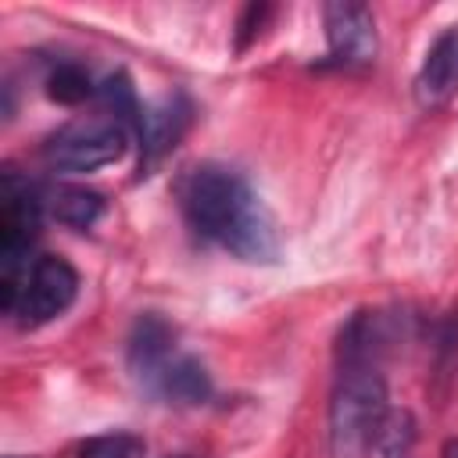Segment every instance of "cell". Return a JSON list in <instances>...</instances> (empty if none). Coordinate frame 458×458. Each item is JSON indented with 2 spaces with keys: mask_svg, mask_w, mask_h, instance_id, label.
<instances>
[{
  "mask_svg": "<svg viewBox=\"0 0 458 458\" xmlns=\"http://www.w3.org/2000/svg\"><path fill=\"white\" fill-rule=\"evenodd\" d=\"M0 290H4V311L21 329H36L54 322L75 304L79 272L57 254H39L14 283H4Z\"/></svg>",
  "mask_w": 458,
  "mask_h": 458,
  "instance_id": "cell-3",
  "label": "cell"
},
{
  "mask_svg": "<svg viewBox=\"0 0 458 458\" xmlns=\"http://www.w3.org/2000/svg\"><path fill=\"white\" fill-rule=\"evenodd\" d=\"M129 147V129L111 114L75 118L43 140V161L54 172H97L118 161Z\"/></svg>",
  "mask_w": 458,
  "mask_h": 458,
  "instance_id": "cell-4",
  "label": "cell"
},
{
  "mask_svg": "<svg viewBox=\"0 0 458 458\" xmlns=\"http://www.w3.org/2000/svg\"><path fill=\"white\" fill-rule=\"evenodd\" d=\"M190 100L182 93H172V97H161L157 104L143 107L140 111V122H136V140H140V175H150V168L157 161H165L179 140L186 136L190 129Z\"/></svg>",
  "mask_w": 458,
  "mask_h": 458,
  "instance_id": "cell-7",
  "label": "cell"
},
{
  "mask_svg": "<svg viewBox=\"0 0 458 458\" xmlns=\"http://www.w3.org/2000/svg\"><path fill=\"white\" fill-rule=\"evenodd\" d=\"M322 25H326V43L329 57L336 64H369L379 54V36L372 11L358 0H333L322 7Z\"/></svg>",
  "mask_w": 458,
  "mask_h": 458,
  "instance_id": "cell-6",
  "label": "cell"
},
{
  "mask_svg": "<svg viewBox=\"0 0 458 458\" xmlns=\"http://www.w3.org/2000/svg\"><path fill=\"white\" fill-rule=\"evenodd\" d=\"M97 93V86H93V79H89V72L82 68V64H75V61H61L50 75H47V97L50 100H57V104H82V100H89Z\"/></svg>",
  "mask_w": 458,
  "mask_h": 458,
  "instance_id": "cell-13",
  "label": "cell"
},
{
  "mask_svg": "<svg viewBox=\"0 0 458 458\" xmlns=\"http://www.w3.org/2000/svg\"><path fill=\"white\" fill-rule=\"evenodd\" d=\"M415 437H419V429H415L411 411L408 408H386L372 447H376L379 458H408L411 447H415Z\"/></svg>",
  "mask_w": 458,
  "mask_h": 458,
  "instance_id": "cell-12",
  "label": "cell"
},
{
  "mask_svg": "<svg viewBox=\"0 0 458 458\" xmlns=\"http://www.w3.org/2000/svg\"><path fill=\"white\" fill-rule=\"evenodd\" d=\"M47 208H50L54 222H61L68 229H89L100 222L107 200H104V193H97L89 186H57V190H50Z\"/></svg>",
  "mask_w": 458,
  "mask_h": 458,
  "instance_id": "cell-11",
  "label": "cell"
},
{
  "mask_svg": "<svg viewBox=\"0 0 458 458\" xmlns=\"http://www.w3.org/2000/svg\"><path fill=\"white\" fill-rule=\"evenodd\" d=\"M179 208L200 240H211L233 258L250 265L279 261V225L243 172L218 161L193 165L179 179Z\"/></svg>",
  "mask_w": 458,
  "mask_h": 458,
  "instance_id": "cell-1",
  "label": "cell"
},
{
  "mask_svg": "<svg viewBox=\"0 0 458 458\" xmlns=\"http://www.w3.org/2000/svg\"><path fill=\"white\" fill-rule=\"evenodd\" d=\"M97 93H100V100L107 104V111H111V118H118L122 125L125 122H140V104H136V93H132V86H129V79L118 72V75H107L100 86H97Z\"/></svg>",
  "mask_w": 458,
  "mask_h": 458,
  "instance_id": "cell-15",
  "label": "cell"
},
{
  "mask_svg": "<svg viewBox=\"0 0 458 458\" xmlns=\"http://www.w3.org/2000/svg\"><path fill=\"white\" fill-rule=\"evenodd\" d=\"M268 14H272L268 4H250V7H243L240 21H236V50H247V43L258 36V29H261V21H265Z\"/></svg>",
  "mask_w": 458,
  "mask_h": 458,
  "instance_id": "cell-16",
  "label": "cell"
},
{
  "mask_svg": "<svg viewBox=\"0 0 458 458\" xmlns=\"http://www.w3.org/2000/svg\"><path fill=\"white\" fill-rule=\"evenodd\" d=\"M150 394L154 397H165L168 404H179V408H197V404H208L215 386H211V376L204 369L200 358L193 354H175L161 372L157 379L150 383Z\"/></svg>",
  "mask_w": 458,
  "mask_h": 458,
  "instance_id": "cell-10",
  "label": "cell"
},
{
  "mask_svg": "<svg viewBox=\"0 0 458 458\" xmlns=\"http://www.w3.org/2000/svg\"><path fill=\"white\" fill-rule=\"evenodd\" d=\"M75 454L79 458H143L147 444H143V437H136L129 429H111V433L86 437Z\"/></svg>",
  "mask_w": 458,
  "mask_h": 458,
  "instance_id": "cell-14",
  "label": "cell"
},
{
  "mask_svg": "<svg viewBox=\"0 0 458 458\" xmlns=\"http://www.w3.org/2000/svg\"><path fill=\"white\" fill-rule=\"evenodd\" d=\"M386 415V383L376 365H340L329 397V451L333 458H365Z\"/></svg>",
  "mask_w": 458,
  "mask_h": 458,
  "instance_id": "cell-2",
  "label": "cell"
},
{
  "mask_svg": "<svg viewBox=\"0 0 458 458\" xmlns=\"http://www.w3.org/2000/svg\"><path fill=\"white\" fill-rule=\"evenodd\" d=\"M440 458H458V440H447V444L440 447Z\"/></svg>",
  "mask_w": 458,
  "mask_h": 458,
  "instance_id": "cell-17",
  "label": "cell"
},
{
  "mask_svg": "<svg viewBox=\"0 0 458 458\" xmlns=\"http://www.w3.org/2000/svg\"><path fill=\"white\" fill-rule=\"evenodd\" d=\"M39 215L43 204L36 190L18 179L14 172L4 175V204H0V286L14 283L29 268V250L39 236Z\"/></svg>",
  "mask_w": 458,
  "mask_h": 458,
  "instance_id": "cell-5",
  "label": "cell"
},
{
  "mask_svg": "<svg viewBox=\"0 0 458 458\" xmlns=\"http://www.w3.org/2000/svg\"><path fill=\"white\" fill-rule=\"evenodd\" d=\"M175 358V326L154 311L140 315L129 329V344H125V361L132 369V376L150 390V383L157 379V372Z\"/></svg>",
  "mask_w": 458,
  "mask_h": 458,
  "instance_id": "cell-8",
  "label": "cell"
},
{
  "mask_svg": "<svg viewBox=\"0 0 458 458\" xmlns=\"http://www.w3.org/2000/svg\"><path fill=\"white\" fill-rule=\"evenodd\" d=\"M179 458H190V454H179Z\"/></svg>",
  "mask_w": 458,
  "mask_h": 458,
  "instance_id": "cell-18",
  "label": "cell"
},
{
  "mask_svg": "<svg viewBox=\"0 0 458 458\" xmlns=\"http://www.w3.org/2000/svg\"><path fill=\"white\" fill-rule=\"evenodd\" d=\"M411 89H415V104L426 111L447 104L458 93V25L444 29L433 39V47L426 50V57L419 64Z\"/></svg>",
  "mask_w": 458,
  "mask_h": 458,
  "instance_id": "cell-9",
  "label": "cell"
}]
</instances>
